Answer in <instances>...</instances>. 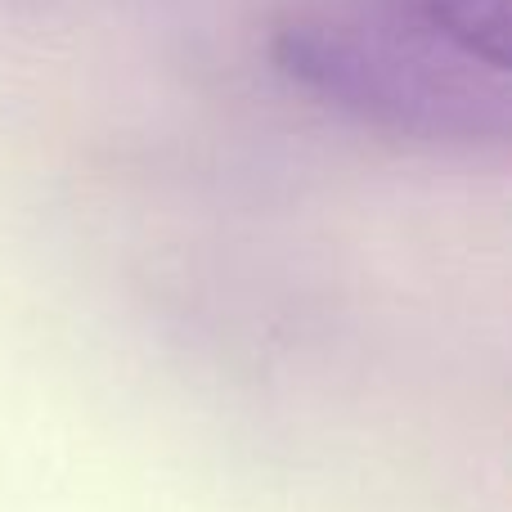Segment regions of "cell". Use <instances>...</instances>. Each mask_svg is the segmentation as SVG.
Wrapping results in <instances>:
<instances>
[{"label":"cell","mask_w":512,"mask_h":512,"mask_svg":"<svg viewBox=\"0 0 512 512\" xmlns=\"http://www.w3.org/2000/svg\"><path fill=\"white\" fill-rule=\"evenodd\" d=\"M369 5L472 59L508 68V0H369Z\"/></svg>","instance_id":"7a4b0ae2"},{"label":"cell","mask_w":512,"mask_h":512,"mask_svg":"<svg viewBox=\"0 0 512 512\" xmlns=\"http://www.w3.org/2000/svg\"><path fill=\"white\" fill-rule=\"evenodd\" d=\"M270 59L292 86L378 131L468 149L508 140V68L472 59L373 5L364 14L283 18Z\"/></svg>","instance_id":"6da1fadb"}]
</instances>
